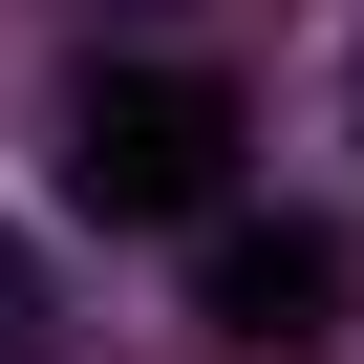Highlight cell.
Returning a JSON list of instances; mask_svg holds the SVG:
<instances>
[{"label": "cell", "instance_id": "obj_2", "mask_svg": "<svg viewBox=\"0 0 364 364\" xmlns=\"http://www.w3.org/2000/svg\"><path fill=\"white\" fill-rule=\"evenodd\" d=\"M193 321H215L236 364H321V343H343V236H321V215H215Z\"/></svg>", "mask_w": 364, "mask_h": 364}, {"label": "cell", "instance_id": "obj_3", "mask_svg": "<svg viewBox=\"0 0 364 364\" xmlns=\"http://www.w3.org/2000/svg\"><path fill=\"white\" fill-rule=\"evenodd\" d=\"M0 364H65V300H43V257L0 236Z\"/></svg>", "mask_w": 364, "mask_h": 364}, {"label": "cell", "instance_id": "obj_1", "mask_svg": "<svg viewBox=\"0 0 364 364\" xmlns=\"http://www.w3.org/2000/svg\"><path fill=\"white\" fill-rule=\"evenodd\" d=\"M65 193L86 215H215L236 193V86L215 65H107L65 107Z\"/></svg>", "mask_w": 364, "mask_h": 364}]
</instances>
